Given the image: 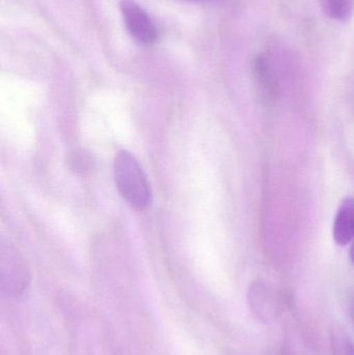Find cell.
Segmentation results:
<instances>
[{"mask_svg": "<svg viewBox=\"0 0 354 355\" xmlns=\"http://www.w3.org/2000/svg\"><path fill=\"white\" fill-rule=\"evenodd\" d=\"M114 173L122 198L134 210H145L151 202V189L136 158L130 152L121 151L114 160Z\"/></svg>", "mask_w": 354, "mask_h": 355, "instance_id": "6da1fadb", "label": "cell"}, {"mask_svg": "<svg viewBox=\"0 0 354 355\" xmlns=\"http://www.w3.org/2000/svg\"><path fill=\"white\" fill-rule=\"evenodd\" d=\"M120 8L127 31L132 39L143 46L155 43L157 29L149 15L133 0H122Z\"/></svg>", "mask_w": 354, "mask_h": 355, "instance_id": "7a4b0ae2", "label": "cell"}, {"mask_svg": "<svg viewBox=\"0 0 354 355\" xmlns=\"http://www.w3.org/2000/svg\"><path fill=\"white\" fill-rule=\"evenodd\" d=\"M29 272L26 265L16 252L8 250L1 252L0 259V285L8 295L17 296L26 289Z\"/></svg>", "mask_w": 354, "mask_h": 355, "instance_id": "3957f363", "label": "cell"}, {"mask_svg": "<svg viewBox=\"0 0 354 355\" xmlns=\"http://www.w3.org/2000/svg\"><path fill=\"white\" fill-rule=\"evenodd\" d=\"M249 306L254 314L261 321L268 322L276 315L274 300L269 290L261 282H256L251 285L249 294Z\"/></svg>", "mask_w": 354, "mask_h": 355, "instance_id": "277c9868", "label": "cell"}, {"mask_svg": "<svg viewBox=\"0 0 354 355\" xmlns=\"http://www.w3.org/2000/svg\"><path fill=\"white\" fill-rule=\"evenodd\" d=\"M334 236L340 245H345L354 239L353 198H346L339 208L335 220Z\"/></svg>", "mask_w": 354, "mask_h": 355, "instance_id": "5b68a950", "label": "cell"}, {"mask_svg": "<svg viewBox=\"0 0 354 355\" xmlns=\"http://www.w3.org/2000/svg\"><path fill=\"white\" fill-rule=\"evenodd\" d=\"M254 73L262 94L268 98L274 97L276 93V83L269 62L265 58L259 56L256 58L254 62Z\"/></svg>", "mask_w": 354, "mask_h": 355, "instance_id": "8992f818", "label": "cell"}, {"mask_svg": "<svg viewBox=\"0 0 354 355\" xmlns=\"http://www.w3.org/2000/svg\"><path fill=\"white\" fill-rule=\"evenodd\" d=\"M326 16L334 20L347 22L353 17L354 0H319Z\"/></svg>", "mask_w": 354, "mask_h": 355, "instance_id": "52a82bcc", "label": "cell"}, {"mask_svg": "<svg viewBox=\"0 0 354 355\" xmlns=\"http://www.w3.org/2000/svg\"><path fill=\"white\" fill-rule=\"evenodd\" d=\"M332 355H354V343L344 329L335 327L330 335Z\"/></svg>", "mask_w": 354, "mask_h": 355, "instance_id": "ba28073f", "label": "cell"}, {"mask_svg": "<svg viewBox=\"0 0 354 355\" xmlns=\"http://www.w3.org/2000/svg\"><path fill=\"white\" fill-rule=\"evenodd\" d=\"M351 260H353L354 262V243H353V245L351 246Z\"/></svg>", "mask_w": 354, "mask_h": 355, "instance_id": "9c48e42d", "label": "cell"}, {"mask_svg": "<svg viewBox=\"0 0 354 355\" xmlns=\"http://www.w3.org/2000/svg\"><path fill=\"white\" fill-rule=\"evenodd\" d=\"M188 1H201V0H188Z\"/></svg>", "mask_w": 354, "mask_h": 355, "instance_id": "30bf717a", "label": "cell"}, {"mask_svg": "<svg viewBox=\"0 0 354 355\" xmlns=\"http://www.w3.org/2000/svg\"><path fill=\"white\" fill-rule=\"evenodd\" d=\"M353 317H354V306H353Z\"/></svg>", "mask_w": 354, "mask_h": 355, "instance_id": "8fae6325", "label": "cell"}]
</instances>
